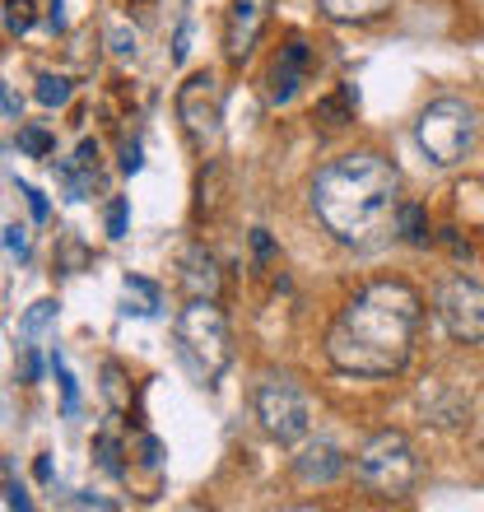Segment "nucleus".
<instances>
[{"label": "nucleus", "instance_id": "f257e3e1", "mask_svg": "<svg viewBox=\"0 0 484 512\" xmlns=\"http://www.w3.org/2000/svg\"><path fill=\"white\" fill-rule=\"evenodd\" d=\"M419 317H424V303L410 284H363L326 331V359L350 378H396L415 354Z\"/></svg>", "mask_w": 484, "mask_h": 512}, {"label": "nucleus", "instance_id": "f03ea898", "mask_svg": "<svg viewBox=\"0 0 484 512\" xmlns=\"http://www.w3.org/2000/svg\"><path fill=\"white\" fill-rule=\"evenodd\" d=\"M308 196L336 243L377 247L387 233H396L401 173H396V163L373 154V149H354V154H340L326 168H317Z\"/></svg>", "mask_w": 484, "mask_h": 512}, {"label": "nucleus", "instance_id": "7ed1b4c3", "mask_svg": "<svg viewBox=\"0 0 484 512\" xmlns=\"http://www.w3.org/2000/svg\"><path fill=\"white\" fill-rule=\"evenodd\" d=\"M173 340H177L182 368L201 387H215L224 378V368L233 359V345H229V317H224V308H219L215 298H191L187 308L177 312Z\"/></svg>", "mask_w": 484, "mask_h": 512}, {"label": "nucleus", "instance_id": "20e7f679", "mask_svg": "<svg viewBox=\"0 0 484 512\" xmlns=\"http://www.w3.org/2000/svg\"><path fill=\"white\" fill-rule=\"evenodd\" d=\"M415 140L438 168H457L480 140V117L466 98H433L429 108L419 112Z\"/></svg>", "mask_w": 484, "mask_h": 512}, {"label": "nucleus", "instance_id": "39448f33", "mask_svg": "<svg viewBox=\"0 0 484 512\" xmlns=\"http://www.w3.org/2000/svg\"><path fill=\"white\" fill-rule=\"evenodd\" d=\"M415 475H419L415 447L396 429L373 433V438L363 443V452L354 457V480H359L368 494H377V499H405V494L415 489Z\"/></svg>", "mask_w": 484, "mask_h": 512}, {"label": "nucleus", "instance_id": "423d86ee", "mask_svg": "<svg viewBox=\"0 0 484 512\" xmlns=\"http://www.w3.org/2000/svg\"><path fill=\"white\" fill-rule=\"evenodd\" d=\"M252 410H256V419H261V429H266L275 443H284V447L303 443V438H308V429H312L308 396H303V391H298L289 378H280V373H266V378L256 382Z\"/></svg>", "mask_w": 484, "mask_h": 512}, {"label": "nucleus", "instance_id": "0eeeda50", "mask_svg": "<svg viewBox=\"0 0 484 512\" xmlns=\"http://www.w3.org/2000/svg\"><path fill=\"white\" fill-rule=\"evenodd\" d=\"M219 108H224V94H219V80L210 70L187 75V84L177 89V122H182L187 145L196 154H205L219 140Z\"/></svg>", "mask_w": 484, "mask_h": 512}, {"label": "nucleus", "instance_id": "6e6552de", "mask_svg": "<svg viewBox=\"0 0 484 512\" xmlns=\"http://www.w3.org/2000/svg\"><path fill=\"white\" fill-rule=\"evenodd\" d=\"M433 308H438V322L447 326L452 340L484 345V284L480 280H466V275L443 280L438 294H433Z\"/></svg>", "mask_w": 484, "mask_h": 512}, {"label": "nucleus", "instance_id": "1a4fd4ad", "mask_svg": "<svg viewBox=\"0 0 484 512\" xmlns=\"http://www.w3.org/2000/svg\"><path fill=\"white\" fill-rule=\"evenodd\" d=\"M308 66H312L308 42H298V38L284 42L280 56L270 61V75H266V98L275 103V108H284V103L298 94V84L308 80Z\"/></svg>", "mask_w": 484, "mask_h": 512}, {"label": "nucleus", "instance_id": "9d476101", "mask_svg": "<svg viewBox=\"0 0 484 512\" xmlns=\"http://www.w3.org/2000/svg\"><path fill=\"white\" fill-rule=\"evenodd\" d=\"M270 5H275V0H233L229 5V28H224V52H229V61H242V56L256 47V38H261V28H266V19H270Z\"/></svg>", "mask_w": 484, "mask_h": 512}, {"label": "nucleus", "instance_id": "9b49d317", "mask_svg": "<svg viewBox=\"0 0 484 512\" xmlns=\"http://www.w3.org/2000/svg\"><path fill=\"white\" fill-rule=\"evenodd\" d=\"M56 182L66 191V201H84V196L98 187V145L94 140H80L75 159L56 163Z\"/></svg>", "mask_w": 484, "mask_h": 512}, {"label": "nucleus", "instance_id": "f8f14e48", "mask_svg": "<svg viewBox=\"0 0 484 512\" xmlns=\"http://www.w3.org/2000/svg\"><path fill=\"white\" fill-rule=\"evenodd\" d=\"M294 475L303 485H336L340 475H345V457H340L336 443H308L303 452L294 457Z\"/></svg>", "mask_w": 484, "mask_h": 512}, {"label": "nucleus", "instance_id": "ddd939ff", "mask_svg": "<svg viewBox=\"0 0 484 512\" xmlns=\"http://www.w3.org/2000/svg\"><path fill=\"white\" fill-rule=\"evenodd\" d=\"M182 284L191 298H215L219 294V261L205 252L201 243H191L182 252Z\"/></svg>", "mask_w": 484, "mask_h": 512}, {"label": "nucleus", "instance_id": "4468645a", "mask_svg": "<svg viewBox=\"0 0 484 512\" xmlns=\"http://www.w3.org/2000/svg\"><path fill=\"white\" fill-rule=\"evenodd\" d=\"M159 308H163L159 284L140 280V275H126V280H121V312H135V317H159Z\"/></svg>", "mask_w": 484, "mask_h": 512}, {"label": "nucleus", "instance_id": "2eb2a0df", "mask_svg": "<svg viewBox=\"0 0 484 512\" xmlns=\"http://www.w3.org/2000/svg\"><path fill=\"white\" fill-rule=\"evenodd\" d=\"M331 24H368L377 14H387L391 0H317Z\"/></svg>", "mask_w": 484, "mask_h": 512}, {"label": "nucleus", "instance_id": "dca6fc26", "mask_svg": "<svg viewBox=\"0 0 484 512\" xmlns=\"http://www.w3.org/2000/svg\"><path fill=\"white\" fill-rule=\"evenodd\" d=\"M52 326H56V303H52V298H42V303H33V308L19 317V340L38 350V340L47 336Z\"/></svg>", "mask_w": 484, "mask_h": 512}, {"label": "nucleus", "instance_id": "f3484780", "mask_svg": "<svg viewBox=\"0 0 484 512\" xmlns=\"http://www.w3.org/2000/svg\"><path fill=\"white\" fill-rule=\"evenodd\" d=\"M396 233H401L410 247L429 243V224H424V210L415 201H401V215H396Z\"/></svg>", "mask_w": 484, "mask_h": 512}, {"label": "nucleus", "instance_id": "a211bd4d", "mask_svg": "<svg viewBox=\"0 0 484 512\" xmlns=\"http://www.w3.org/2000/svg\"><path fill=\"white\" fill-rule=\"evenodd\" d=\"M38 103L42 108H61V103H70V80L66 75H38Z\"/></svg>", "mask_w": 484, "mask_h": 512}, {"label": "nucleus", "instance_id": "6ab92c4d", "mask_svg": "<svg viewBox=\"0 0 484 512\" xmlns=\"http://www.w3.org/2000/svg\"><path fill=\"white\" fill-rule=\"evenodd\" d=\"M19 149H24L28 159H52L56 140L42 131V126H19Z\"/></svg>", "mask_w": 484, "mask_h": 512}, {"label": "nucleus", "instance_id": "aec40b11", "mask_svg": "<svg viewBox=\"0 0 484 512\" xmlns=\"http://www.w3.org/2000/svg\"><path fill=\"white\" fill-rule=\"evenodd\" d=\"M28 28H33V0H5V33L24 38Z\"/></svg>", "mask_w": 484, "mask_h": 512}, {"label": "nucleus", "instance_id": "412c9836", "mask_svg": "<svg viewBox=\"0 0 484 512\" xmlns=\"http://www.w3.org/2000/svg\"><path fill=\"white\" fill-rule=\"evenodd\" d=\"M52 373H56V382H61V401H66V415H80V387H75V373L66 368V359H61V354H52Z\"/></svg>", "mask_w": 484, "mask_h": 512}, {"label": "nucleus", "instance_id": "4be33fe9", "mask_svg": "<svg viewBox=\"0 0 484 512\" xmlns=\"http://www.w3.org/2000/svg\"><path fill=\"white\" fill-rule=\"evenodd\" d=\"M108 42H112V56H117V61H135V56H140V33H135V28H126V24L112 28Z\"/></svg>", "mask_w": 484, "mask_h": 512}, {"label": "nucleus", "instance_id": "5701e85b", "mask_svg": "<svg viewBox=\"0 0 484 512\" xmlns=\"http://www.w3.org/2000/svg\"><path fill=\"white\" fill-rule=\"evenodd\" d=\"M5 508H10V512H28V508H33V503H28V494H24V485L14 480L10 461H5Z\"/></svg>", "mask_w": 484, "mask_h": 512}, {"label": "nucleus", "instance_id": "b1692460", "mask_svg": "<svg viewBox=\"0 0 484 512\" xmlns=\"http://www.w3.org/2000/svg\"><path fill=\"white\" fill-rule=\"evenodd\" d=\"M5 252L14 261H28V229L24 224H5Z\"/></svg>", "mask_w": 484, "mask_h": 512}, {"label": "nucleus", "instance_id": "393cba45", "mask_svg": "<svg viewBox=\"0 0 484 512\" xmlns=\"http://www.w3.org/2000/svg\"><path fill=\"white\" fill-rule=\"evenodd\" d=\"M98 466H103L108 475H121V471H126V466L117 461V443H112V438H98Z\"/></svg>", "mask_w": 484, "mask_h": 512}, {"label": "nucleus", "instance_id": "a878e982", "mask_svg": "<svg viewBox=\"0 0 484 512\" xmlns=\"http://www.w3.org/2000/svg\"><path fill=\"white\" fill-rule=\"evenodd\" d=\"M19 196H28V210H33V219H38V224H47V196H42V191H33L28 182H19Z\"/></svg>", "mask_w": 484, "mask_h": 512}, {"label": "nucleus", "instance_id": "bb28decb", "mask_svg": "<svg viewBox=\"0 0 484 512\" xmlns=\"http://www.w3.org/2000/svg\"><path fill=\"white\" fill-rule=\"evenodd\" d=\"M108 233H112V238H126V201H112L108 205Z\"/></svg>", "mask_w": 484, "mask_h": 512}, {"label": "nucleus", "instance_id": "cd10ccee", "mask_svg": "<svg viewBox=\"0 0 484 512\" xmlns=\"http://www.w3.org/2000/svg\"><path fill=\"white\" fill-rule=\"evenodd\" d=\"M61 256H66V275H75V270L84 266V247H80V238H66V252H61Z\"/></svg>", "mask_w": 484, "mask_h": 512}, {"label": "nucleus", "instance_id": "c85d7f7f", "mask_svg": "<svg viewBox=\"0 0 484 512\" xmlns=\"http://www.w3.org/2000/svg\"><path fill=\"white\" fill-rule=\"evenodd\" d=\"M187 52H191V24H182V28H177V42H173V61H177V66L187 61Z\"/></svg>", "mask_w": 484, "mask_h": 512}, {"label": "nucleus", "instance_id": "c756f323", "mask_svg": "<svg viewBox=\"0 0 484 512\" xmlns=\"http://www.w3.org/2000/svg\"><path fill=\"white\" fill-rule=\"evenodd\" d=\"M70 508H117V503L103 499V494H75V499H70Z\"/></svg>", "mask_w": 484, "mask_h": 512}, {"label": "nucleus", "instance_id": "7c9ffc66", "mask_svg": "<svg viewBox=\"0 0 484 512\" xmlns=\"http://www.w3.org/2000/svg\"><path fill=\"white\" fill-rule=\"evenodd\" d=\"M140 163H145V159H140V145L131 140V145L121 149V168H126V173H140Z\"/></svg>", "mask_w": 484, "mask_h": 512}, {"label": "nucleus", "instance_id": "2f4dec72", "mask_svg": "<svg viewBox=\"0 0 484 512\" xmlns=\"http://www.w3.org/2000/svg\"><path fill=\"white\" fill-rule=\"evenodd\" d=\"M5 117H10V122H19V98H14L10 84H5Z\"/></svg>", "mask_w": 484, "mask_h": 512}, {"label": "nucleus", "instance_id": "473e14b6", "mask_svg": "<svg viewBox=\"0 0 484 512\" xmlns=\"http://www.w3.org/2000/svg\"><path fill=\"white\" fill-rule=\"evenodd\" d=\"M52 24L66 28V0H52Z\"/></svg>", "mask_w": 484, "mask_h": 512}]
</instances>
